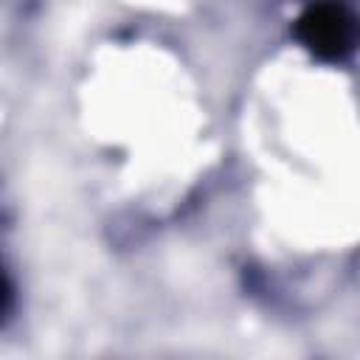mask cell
I'll list each match as a JSON object with an SVG mask.
<instances>
[{"instance_id":"cell-1","label":"cell","mask_w":360,"mask_h":360,"mask_svg":"<svg viewBox=\"0 0 360 360\" xmlns=\"http://www.w3.org/2000/svg\"><path fill=\"white\" fill-rule=\"evenodd\" d=\"M295 34L318 59H346L360 45V17L338 0H318L301 11Z\"/></svg>"}]
</instances>
